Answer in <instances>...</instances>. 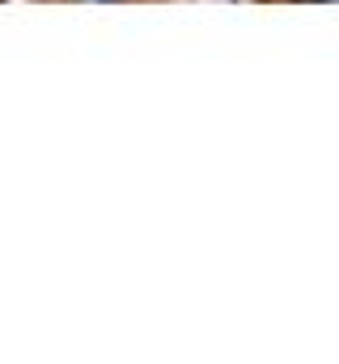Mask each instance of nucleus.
Returning <instances> with one entry per match:
<instances>
[{
    "instance_id": "f257e3e1",
    "label": "nucleus",
    "mask_w": 339,
    "mask_h": 364,
    "mask_svg": "<svg viewBox=\"0 0 339 364\" xmlns=\"http://www.w3.org/2000/svg\"><path fill=\"white\" fill-rule=\"evenodd\" d=\"M81 4H102V0H81ZM106 4H115V0H106Z\"/></svg>"
}]
</instances>
